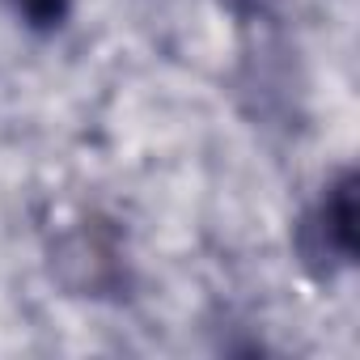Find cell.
<instances>
[{"label":"cell","instance_id":"6da1fadb","mask_svg":"<svg viewBox=\"0 0 360 360\" xmlns=\"http://www.w3.org/2000/svg\"><path fill=\"white\" fill-rule=\"evenodd\" d=\"M297 259L314 280H335L356 263V174L339 169L292 233Z\"/></svg>","mask_w":360,"mask_h":360},{"label":"cell","instance_id":"7a4b0ae2","mask_svg":"<svg viewBox=\"0 0 360 360\" xmlns=\"http://www.w3.org/2000/svg\"><path fill=\"white\" fill-rule=\"evenodd\" d=\"M5 5H9L30 30H43V34L60 30V26L68 22V13H72V0H5Z\"/></svg>","mask_w":360,"mask_h":360}]
</instances>
